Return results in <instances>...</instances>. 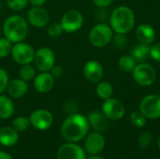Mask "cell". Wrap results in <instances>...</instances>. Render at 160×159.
Masks as SVG:
<instances>
[{"label":"cell","mask_w":160,"mask_h":159,"mask_svg":"<svg viewBox=\"0 0 160 159\" xmlns=\"http://www.w3.org/2000/svg\"><path fill=\"white\" fill-rule=\"evenodd\" d=\"M90 125L87 117L83 114L74 112L68 114L61 126V135L67 142H78L84 140L89 133Z\"/></svg>","instance_id":"cell-1"},{"label":"cell","mask_w":160,"mask_h":159,"mask_svg":"<svg viewBox=\"0 0 160 159\" xmlns=\"http://www.w3.org/2000/svg\"><path fill=\"white\" fill-rule=\"evenodd\" d=\"M2 32L12 43L24 41L29 34V23L22 15L12 14L4 21Z\"/></svg>","instance_id":"cell-2"},{"label":"cell","mask_w":160,"mask_h":159,"mask_svg":"<svg viewBox=\"0 0 160 159\" xmlns=\"http://www.w3.org/2000/svg\"><path fill=\"white\" fill-rule=\"evenodd\" d=\"M135 14L128 6H119L109 16V24L113 33L128 34L135 25Z\"/></svg>","instance_id":"cell-3"},{"label":"cell","mask_w":160,"mask_h":159,"mask_svg":"<svg viewBox=\"0 0 160 159\" xmlns=\"http://www.w3.org/2000/svg\"><path fill=\"white\" fill-rule=\"evenodd\" d=\"M113 31L110 24L106 22H99L94 25L88 35L89 42L96 48H104L112 42Z\"/></svg>","instance_id":"cell-4"},{"label":"cell","mask_w":160,"mask_h":159,"mask_svg":"<svg viewBox=\"0 0 160 159\" xmlns=\"http://www.w3.org/2000/svg\"><path fill=\"white\" fill-rule=\"evenodd\" d=\"M131 73L135 82L142 87L151 86L157 80V71L155 67L145 62L138 63Z\"/></svg>","instance_id":"cell-5"},{"label":"cell","mask_w":160,"mask_h":159,"mask_svg":"<svg viewBox=\"0 0 160 159\" xmlns=\"http://www.w3.org/2000/svg\"><path fill=\"white\" fill-rule=\"evenodd\" d=\"M56 57L54 52L48 47H41L35 51L33 65L39 72L50 71L55 65Z\"/></svg>","instance_id":"cell-6"},{"label":"cell","mask_w":160,"mask_h":159,"mask_svg":"<svg viewBox=\"0 0 160 159\" xmlns=\"http://www.w3.org/2000/svg\"><path fill=\"white\" fill-rule=\"evenodd\" d=\"M34 55H35V50L27 42L21 41V42L13 43L10 56L16 64L20 66L32 64Z\"/></svg>","instance_id":"cell-7"},{"label":"cell","mask_w":160,"mask_h":159,"mask_svg":"<svg viewBox=\"0 0 160 159\" xmlns=\"http://www.w3.org/2000/svg\"><path fill=\"white\" fill-rule=\"evenodd\" d=\"M84 18L82 13L78 9L67 10L60 21L64 32L71 34L79 31L83 25Z\"/></svg>","instance_id":"cell-8"},{"label":"cell","mask_w":160,"mask_h":159,"mask_svg":"<svg viewBox=\"0 0 160 159\" xmlns=\"http://www.w3.org/2000/svg\"><path fill=\"white\" fill-rule=\"evenodd\" d=\"M140 112L150 120L160 118V95H148L140 103Z\"/></svg>","instance_id":"cell-9"},{"label":"cell","mask_w":160,"mask_h":159,"mask_svg":"<svg viewBox=\"0 0 160 159\" xmlns=\"http://www.w3.org/2000/svg\"><path fill=\"white\" fill-rule=\"evenodd\" d=\"M26 20L35 28H44L50 23V13L43 7H31L27 10Z\"/></svg>","instance_id":"cell-10"},{"label":"cell","mask_w":160,"mask_h":159,"mask_svg":"<svg viewBox=\"0 0 160 159\" xmlns=\"http://www.w3.org/2000/svg\"><path fill=\"white\" fill-rule=\"evenodd\" d=\"M101 110L105 116L112 121L121 120L126 113L125 105L120 100L112 97L104 100Z\"/></svg>","instance_id":"cell-11"},{"label":"cell","mask_w":160,"mask_h":159,"mask_svg":"<svg viewBox=\"0 0 160 159\" xmlns=\"http://www.w3.org/2000/svg\"><path fill=\"white\" fill-rule=\"evenodd\" d=\"M30 126L38 130H47L53 124V116L51 112L45 109H38L29 116Z\"/></svg>","instance_id":"cell-12"},{"label":"cell","mask_w":160,"mask_h":159,"mask_svg":"<svg viewBox=\"0 0 160 159\" xmlns=\"http://www.w3.org/2000/svg\"><path fill=\"white\" fill-rule=\"evenodd\" d=\"M105 144V138L101 132L93 131L84 138V150L90 156L99 155L103 151Z\"/></svg>","instance_id":"cell-13"},{"label":"cell","mask_w":160,"mask_h":159,"mask_svg":"<svg viewBox=\"0 0 160 159\" xmlns=\"http://www.w3.org/2000/svg\"><path fill=\"white\" fill-rule=\"evenodd\" d=\"M56 157L57 159H86V152L76 142H67L58 148Z\"/></svg>","instance_id":"cell-14"},{"label":"cell","mask_w":160,"mask_h":159,"mask_svg":"<svg viewBox=\"0 0 160 159\" xmlns=\"http://www.w3.org/2000/svg\"><path fill=\"white\" fill-rule=\"evenodd\" d=\"M82 72H83L85 79L92 83H98L101 82L103 75H104L103 67L97 60L87 61L83 65Z\"/></svg>","instance_id":"cell-15"},{"label":"cell","mask_w":160,"mask_h":159,"mask_svg":"<svg viewBox=\"0 0 160 159\" xmlns=\"http://www.w3.org/2000/svg\"><path fill=\"white\" fill-rule=\"evenodd\" d=\"M55 79L49 72H39L33 80V85L35 90L40 94H46L52 90L54 87Z\"/></svg>","instance_id":"cell-16"},{"label":"cell","mask_w":160,"mask_h":159,"mask_svg":"<svg viewBox=\"0 0 160 159\" xmlns=\"http://www.w3.org/2000/svg\"><path fill=\"white\" fill-rule=\"evenodd\" d=\"M28 88L29 86L27 82L18 78L9 80L6 92L8 93V96L12 99H19L25 96L28 91Z\"/></svg>","instance_id":"cell-17"},{"label":"cell","mask_w":160,"mask_h":159,"mask_svg":"<svg viewBox=\"0 0 160 159\" xmlns=\"http://www.w3.org/2000/svg\"><path fill=\"white\" fill-rule=\"evenodd\" d=\"M86 117L90 125V127H92L94 131L102 133L108 129L109 119L105 116V114L102 112H98V111L91 112Z\"/></svg>","instance_id":"cell-18"},{"label":"cell","mask_w":160,"mask_h":159,"mask_svg":"<svg viewBox=\"0 0 160 159\" xmlns=\"http://www.w3.org/2000/svg\"><path fill=\"white\" fill-rule=\"evenodd\" d=\"M136 37L139 43L152 45L156 39V30L149 23H142L136 29Z\"/></svg>","instance_id":"cell-19"},{"label":"cell","mask_w":160,"mask_h":159,"mask_svg":"<svg viewBox=\"0 0 160 159\" xmlns=\"http://www.w3.org/2000/svg\"><path fill=\"white\" fill-rule=\"evenodd\" d=\"M19 134L12 127H0V144L6 147H11L18 142Z\"/></svg>","instance_id":"cell-20"},{"label":"cell","mask_w":160,"mask_h":159,"mask_svg":"<svg viewBox=\"0 0 160 159\" xmlns=\"http://www.w3.org/2000/svg\"><path fill=\"white\" fill-rule=\"evenodd\" d=\"M15 112V105L11 97L8 95H0V118L8 119L10 118Z\"/></svg>","instance_id":"cell-21"},{"label":"cell","mask_w":160,"mask_h":159,"mask_svg":"<svg viewBox=\"0 0 160 159\" xmlns=\"http://www.w3.org/2000/svg\"><path fill=\"white\" fill-rule=\"evenodd\" d=\"M150 46L142 43H139L131 50V56L137 61V63L145 62L150 57Z\"/></svg>","instance_id":"cell-22"},{"label":"cell","mask_w":160,"mask_h":159,"mask_svg":"<svg viewBox=\"0 0 160 159\" xmlns=\"http://www.w3.org/2000/svg\"><path fill=\"white\" fill-rule=\"evenodd\" d=\"M97 95L99 98L105 100L112 97L113 94V87L112 85L108 82H98L97 88H96Z\"/></svg>","instance_id":"cell-23"},{"label":"cell","mask_w":160,"mask_h":159,"mask_svg":"<svg viewBox=\"0 0 160 159\" xmlns=\"http://www.w3.org/2000/svg\"><path fill=\"white\" fill-rule=\"evenodd\" d=\"M37 75V68L35 67L34 65L32 64H26L22 65L20 67L19 70V78L25 81V82H30L33 81L34 78Z\"/></svg>","instance_id":"cell-24"},{"label":"cell","mask_w":160,"mask_h":159,"mask_svg":"<svg viewBox=\"0 0 160 159\" xmlns=\"http://www.w3.org/2000/svg\"><path fill=\"white\" fill-rule=\"evenodd\" d=\"M137 64H138L137 61L131 56V54L130 55H123L119 58V61H118L119 68L126 73L132 72Z\"/></svg>","instance_id":"cell-25"},{"label":"cell","mask_w":160,"mask_h":159,"mask_svg":"<svg viewBox=\"0 0 160 159\" xmlns=\"http://www.w3.org/2000/svg\"><path fill=\"white\" fill-rule=\"evenodd\" d=\"M64 30L62 25L58 22H52L47 25V34L51 38H58L60 36H62Z\"/></svg>","instance_id":"cell-26"},{"label":"cell","mask_w":160,"mask_h":159,"mask_svg":"<svg viewBox=\"0 0 160 159\" xmlns=\"http://www.w3.org/2000/svg\"><path fill=\"white\" fill-rule=\"evenodd\" d=\"M131 124L138 127V128H142L146 126L147 123V118L141 112H131L129 116Z\"/></svg>","instance_id":"cell-27"},{"label":"cell","mask_w":160,"mask_h":159,"mask_svg":"<svg viewBox=\"0 0 160 159\" xmlns=\"http://www.w3.org/2000/svg\"><path fill=\"white\" fill-rule=\"evenodd\" d=\"M30 126V121L29 118L25 116H18L12 121V127L18 131V132H22L26 130Z\"/></svg>","instance_id":"cell-28"},{"label":"cell","mask_w":160,"mask_h":159,"mask_svg":"<svg viewBox=\"0 0 160 159\" xmlns=\"http://www.w3.org/2000/svg\"><path fill=\"white\" fill-rule=\"evenodd\" d=\"M13 43L5 37H0V58L10 55Z\"/></svg>","instance_id":"cell-29"},{"label":"cell","mask_w":160,"mask_h":159,"mask_svg":"<svg viewBox=\"0 0 160 159\" xmlns=\"http://www.w3.org/2000/svg\"><path fill=\"white\" fill-rule=\"evenodd\" d=\"M6 4L10 10L18 12L24 9L29 2L28 0H6Z\"/></svg>","instance_id":"cell-30"},{"label":"cell","mask_w":160,"mask_h":159,"mask_svg":"<svg viewBox=\"0 0 160 159\" xmlns=\"http://www.w3.org/2000/svg\"><path fill=\"white\" fill-rule=\"evenodd\" d=\"M152 142H153V135L150 131L142 132L138 138V145L142 149L148 148L151 145Z\"/></svg>","instance_id":"cell-31"},{"label":"cell","mask_w":160,"mask_h":159,"mask_svg":"<svg viewBox=\"0 0 160 159\" xmlns=\"http://www.w3.org/2000/svg\"><path fill=\"white\" fill-rule=\"evenodd\" d=\"M112 42L113 44V46L117 49H122L124 48L127 43H128V38L126 37L125 34H117L115 33V35H113Z\"/></svg>","instance_id":"cell-32"},{"label":"cell","mask_w":160,"mask_h":159,"mask_svg":"<svg viewBox=\"0 0 160 159\" xmlns=\"http://www.w3.org/2000/svg\"><path fill=\"white\" fill-rule=\"evenodd\" d=\"M8 82H9V75L8 71L5 68L0 67V95L6 92Z\"/></svg>","instance_id":"cell-33"},{"label":"cell","mask_w":160,"mask_h":159,"mask_svg":"<svg viewBox=\"0 0 160 159\" xmlns=\"http://www.w3.org/2000/svg\"><path fill=\"white\" fill-rule=\"evenodd\" d=\"M150 57L154 61L160 63V42L153 43L150 46Z\"/></svg>","instance_id":"cell-34"},{"label":"cell","mask_w":160,"mask_h":159,"mask_svg":"<svg viewBox=\"0 0 160 159\" xmlns=\"http://www.w3.org/2000/svg\"><path fill=\"white\" fill-rule=\"evenodd\" d=\"M49 72L52 75V77H53L54 79H58V78H61V77L63 76V74H64V69H63V67H62L61 66L55 64V65L51 68V70H50Z\"/></svg>","instance_id":"cell-35"},{"label":"cell","mask_w":160,"mask_h":159,"mask_svg":"<svg viewBox=\"0 0 160 159\" xmlns=\"http://www.w3.org/2000/svg\"><path fill=\"white\" fill-rule=\"evenodd\" d=\"M77 104L74 102V101H68L65 105V111L66 112H68V114H71V113H74V112H77Z\"/></svg>","instance_id":"cell-36"},{"label":"cell","mask_w":160,"mask_h":159,"mask_svg":"<svg viewBox=\"0 0 160 159\" xmlns=\"http://www.w3.org/2000/svg\"><path fill=\"white\" fill-rule=\"evenodd\" d=\"M113 0H92L93 4L98 7H109Z\"/></svg>","instance_id":"cell-37"},{"label":"cell","mask_w":160,"mask_h":159,"mask_svg":"<svg viewBox=\"0 0 160 159\" xmlns=\"http://www.w3.org/2000/svg\"><path fill=\"white\" fill-rule=\"evenodd\" d=\"M28 2L32 7H43L47 0H28Z\"/></svg>","instance_id":"cell-38"},{"label":"cell","mask_w":160,"mask_h":159,"mask_svg":"<svg viewBox=\"0 0 160 159\" xmlns=\"http://www.w3.org/2000/svg\"><path fill=\"white\" fill-rule=\"evenodd\" d=\"M0 159H13L12 157L8 154L7 152H4V151H0Z\"/></svg>","instance_id":"cell-39"},{"label":"cell","mask_w":160,"mask_h":159,"mask_svg":"<svg viewBox=\"0 0 160 159\" xmlns=\"http://www.w3.org/2000/svg\"><path fill=\"white\" fill-rule=\"evenodd\" d=\"M87 159H105L104 157H100V156H98V155H97V156H91L89 158Z\"/></svg>","instance_id":"cell-40"},{"label":"cell","mask_w":160,"mask_h":159,"mask_svg":"<svg viewBox=\"0 0 160 159\" xmlns=\"http://www.w3.org/2000/svg\"><path fill=\"white\" fill-rule=\"evenodd\" d=\"M158 148H159V150H160V137H159V139H158Z\"/></svg>","instance_id":"cell-41"},{"label":"cell","mask_w":160,"mask_h":159,"mask_svg":"<svg viewBox=\"0 0 160 159\" xmlns=\"http://www.w3.org/2000/svg\"><path fill=\"white\" fill-rule=\"evenodd\" d=\"M1 34H2V27L0 26V37H1Z\"/></svg>","instance_id":"cell-42"},{"label":"cell","mask_w":160,"mask_h":159,"mask_svg":"<svg viewBox=\"0 0 160 159\" xmlns=\"http://www.w3.org/2000/svg\"><path fill=\"white\" fill-rule=\"evenodd\" d=\"M1 7H1V3H0V11H1Z\"/></svg>","instance_id":"cell-43"},{"label":"cell","mask_w":160,"mask_h":159,"mask_svg":"<svg viewBox=\"0 0 160 159\" xmlns=\"http://www.w3.org/2000/svg\"><path fill=\"white\" fill-rule=\"evenodd\" d=\"M150 159H159V158H150Z\"/></svg>","instance_id":"cell-44"}]
</instances>
